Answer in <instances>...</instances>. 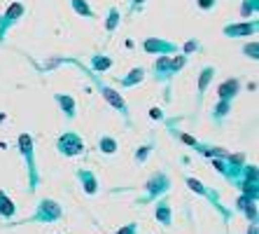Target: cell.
I'll return each instance as SVG.
<instances>
[{"label": "cell", "instance_id": "cell-29", "mask_svg": "<svg viewBox=\"0 0 259 234\" xmlns=\"http://www.w3.org/2000/svg\"><path fill=\"white\" fill-rule=\"evenodd\" d=\"M180 54H185V56H192V54H196V52H201L203 49V45H201V40H196V38H192V40H187L185 45H180Z\"/></svg>", "mask_w": 259, "mask_h": 234}, {"label": "cell", "instance_id": "cell-4", "mask_svg": "<svg viewBox=\"0 0 259 234\" xmlns=\"http://www.w3.org/2000/svg\"><path fill=\"white\" fill-rule=\"evenodd\" d=\"M185 185L192 190L194 194H199V197H203L208 204H212V209L222 216V220H224V225H229V220H231V213L227 206L220 202V190H215V187H210V185H205L203 180H199V178H194V176H185Z\"/></svg>", "mask_w": 259, "mask_h": 234}, {"label": "cell", "instance_id": "cell-19", "mask_svg": "<svg viewBox=\"0 0 259 234\" xmlns=\"http://www.w3.org/2000/svg\"><path fill=\"white\" fill-rule=\"evenodd\" d=\"M115 66V59L110 54H103V52H96V54L89 56V68L94 73H98V75H103V73H108L110 68Z\"/></svg>", "mask_w": 259, "mask_h": 234}, {"label": "cell", "instance_id": "cell-11", "mask_svg": "<svg viewBox=\"0 0 259 234\" xmlns=\"http://www.w3.org/2000/svg\"><path fill=\"white\" fill-rule=\"evenodd\" d=\"M215 75H217L215 66H203L199 71V80H196V108L203 106V98H205V94H208V89H210Z\"/></svg>", "mask_w": 259, "mask_h": 234}, {"label": "cell", "instance_id": "cell-30", "mask_svg": "<svg viewBox=\"0 0 259 234\" xmlns=\"http://www.w3.org/2000/svg\"><path fill=\"white\" fill-rule=\"evenodd\" d=\"M241 54L247 56V59H252V61H259V42L252 40V42H245L241 47Z\"/></svg>", "mask_w": 259, "mask_h": 234}, {"label": "cell", "instance_id": "cell-15", "mask_svg": "<svg viewBox=\"0 0 259 234\" xmlns=\"http://www.w3.org/2000/svg\"><path fill=\"white\" fill-rule=\"evenodd\" d=\"M182 117H175V120H163V124H166V131H168V136L170 138H175L178 143H182V145H187V148H196V143H199V138L196 136H192V133H187V131H180L178 126H173L175 122H180Z\"/></svg>", "mask_w": 259, "mask_h": 234}, {"label": "cell", "instance_id": "cell-37", "mask_svg": "<svg viewBox=\"0 0 259 234\" xmlns=\"http://www.w3.org/2000/svg\"><path fill=\"white\" fill-rule=\"evenodd\" d=\"M245 234H259L257 222H247V232H245Z\"/></svg>", "mask_w": 259, "mask_h": 234}, {"label": "cell", "instance_id": "cell-34", "mask_svg": "<svg viewBox=\"0 0 259 234\" xmlns=\"http://www.w3.org/2000/svg\"><path fill=\"white\" fill-rule=\"evenodd\" d=\"M196 7H199L201 12H212L217 7V0H196Z\"/></svg>", "mask_w": 259, "mask_h": 234}, {"label": "cell", "instance_id": "cell-12", "mask_svg": "<svg viewBox=\"0 0 259 234\" xmlns=\"http://www.w3.org/2000/svg\"><path fill=\"white\" fill-rule=\"evenodd\" d=\"M150 75L157 84H170L173 73H170V56H157L150 66Z\"/></svg>", "mask_w": 259, "mask_h": 234}, {"label": "cell", "instance_id": "cell-33", "mask_svg": "<svg viewBox=\"0 0 259 234\" xmlns=\"http://www.w3.org/2000/svg\"><path fill=\"white\" fill-rule=\"evenodd\" d=\"M252 202H254V199H250L247 194L241 192L238 197H236V211H241V213H243V211L247 209V204H252Z\"/></svg>", "mask_w": 259, "mask_h": 234}, {"label": "cell", "instance_id": "cell-25", "mask_svg": "<svg viewBox=\"0 0 259 234\" xmlns=\"http://www.w3.org/2000/svg\"><path fill=\"white\" fill-rule=\"evenodd\" d=\"M14 213H17V206H14L12 197L5 190H0V218L10 220V218H14Z\"/></svg>", "mask_w": 259, "mask_h": 234}, {"label": "cell", "instance_id": "cell-6", "mask_svg": "<svg viewBox=\"0 0 259 234\" xmlns=\"http://www.w3.org/2000/svg\"><path fill=\"white\" fill-rule=\"evenodd\" d=\"M24 17H26V5H24V3H19V0L10 3L5 12H0V45L5 42V36H7V33H10V30H12L14 26H17Z\"/></svg>", "mask_w": 259, "mask_h": 234}, {"label": "cell", "instance_id": "cell-14", "mask_svg": "<svg viewBox=\"0 0 259 234\" xmlns=\"http://www.w3.org/2000/svg\"><path fill=\"white\" fill-rule=\"evenodd\" d=\"M54 103L59 106V110L63 113V117H66L68 122H72L75 117H77V101H75V96H72V94L56 91V94H54Z\"/></svg>", "mask_w": 259, "mask_h": 234}, {"label": "cell", "instance_id": "cell-22", "mask_svg": "<svg viewBox=\"0 0 259 234\" xmlns=\"http://www.w3.org/2000/svg\"><path fill=\"white\" fill-rule=\"evenodd\" d=\"M96 148L101 155H117V152H119V141H117L115 136H110V133H101Z\"/></svg>", "mask_w": 259, "mask_h": 234}, {"label": "cell", "instance_id": "cell-36", "mask_svg": "<svg viewBox=\"0 0 259 234\" xmlns=\"http://www.w3.org/2000/svg\"><path fill=\"white\" fill-rule=\"evenodd\" d=\"M150 117H152V120H157V122H163V120H166V115H163L161 108H150Z\"/></svg>", "mask_w": 259, "mask_h": 234}, {"label": "cell", "instance_id": "cell-31", "mask_svg": "<svg viewBox=\"0 0 259 234\" xmlns=\"http://www.w3.org/2000/svg\"><path fill=\"white\" fill-rule=\"evenodd\" d=\"M243 216L247 218V222H257V216H259V211H257V202H252V204H247V209L243 211Z\"/></svg>", "mask_w": 259, "mask_h": 234}, {"label": "cell", "instance_id": "cell-1", "mask_svg": "<svg viewBox=\"0 0 259 234\" xmlns=\"http://www.w3.org/2000/svg\"><path fill=\"white\" fill-rule=\"evenodd\" d=\"M59 63H70V66H77L79 71L84 73L87 78L91 80V84L96 87V91L103 96V101L108 103L112 110H117V113L121 115V120H124V126L126 129H131L133 126V120H131V110H128V106H126V98L119 94V89H115V87H110L105 80H101V75L98 73H94L89 66H84L82 61H77V59H72V56H68V59H59Z\"/></svg>", "mask_w": 259, "mask_h": 234}, {"label": "cell", "instance_id": "cell-20", "mask_svg": "<svg viewBox=\"0 0 259 234\" xmlns=\"http://www.w3.org/2000/svg\"><path fill=\"white\" fill-rule=\"evenodd\" d=\"M194 152H199V155L205 157V159H224V157L229 155V150H224V148H220V145L203 143V141H199V143H196Z\"/></svg>", "mask_w": 259, "mask_h": 234}, {"label": "cell", "instance_id": "cell-28", "mask_svg": "<svg viewBox=\"0 0 259 234\" xmlns=\"http://www.w3.org/2000/svg\"><path fill=\"white\" fill-rule=\"evenodd\" d=\"M187 63H189V56L180 54V52L170 56V73H173V78H175V75H180V73L187 68Z\"/></svg>", "mask_w": 259, "mask_h": 234}, {"label": "cell", "instance_id": "cell-27", "mask_svg": "<svg viewBox=\"0 0 259 234\" xmlns=\"http://www.w3.org/2000/svg\"><path fill=\"white\" fill-rule=\"evenodd\" d=\"M259 12V0H243L241 7H238V14L243 19H254Z\"/></svg>", "mask_w": 259, "mask_h": 234}, {"label": "cell", "instance_id": "cell-16", "mask_svg": "<svg viewBox=\"0 0 259 234\" xmlns=\"http://www.w3.org/2000/svg\"><path fill=\"white\" fill-rule=\"evenodd\" d=\"M243 89V82L238 78H229L224 80V82L217 84V98H222V101H234Z\"/></svg>", "mask_w": 259, "mask_h": 234}, {"label": "cell", "instance_id": "cell-21", "mask_svg": "<svg viewBox=\"0 0 259 234\" xmlns=\"http://www.w3.org/2000/svg\"><path fill=\"white\" fill-rule=\"evenodd\" d=\"M121 10L117 5H110L108 7V12H105V21H103V24H105V33H108V38L112 36V33H115L117 28H119V24H121Z\"/></svg>", "mask_w": 259, "mask_h": 234}, {"label": "cell", "instance_id": "cell-35", "mask_svg": "<svg viewBox=\"0 0 259 234\" xmlns=\"http://www.w3.org/2000/svg\"><path fill=\"white\" fill-rule=\"evenodd\" d=\"M140 232V225L138 222H128V225H124V227H119L115 234H138Z\"/></svg>", "mask_w": 259, "mask_h": 234}, {"label": "cell", "instance_id": "cell-26", "mask_svg": "<svg viewBox=\"0 0 259 234\" xmlns=\"http://www.w3.org/2000/svg\"><path fill=\"white\" fill-rule=\"evenodd\" d=\"M208 164H210V166L215 169L217 174L222 176L227 183H231V180H234V174H231V166L227 164V159H208Z\"/></svg>", "mask_w": 259, "mask_h": 234}, {"label": "cell", "instance_id": "cell-5", "mask_svg": "<svg viewBox=\"0 0 259 234\" xmlns=\"http://www.w3.org/2000/svg\"><path fill=\"white\" fill-rule=\"evenodd\" d=\"M170 187H173V180H170L168 171H154V174L150 176V178L145 180V187H143V197L138 199L140 206H147L152 204V202H157L159 197H163V194L170 192Z\"/></svg>", "mask_w": 259, "mask_h": 234}, {"label": "cell", "instance_id": "cell-13", "mask_svg": "<svg viewBox=\"0 0 259 234\" xmlns=\"http://www.w3.org/2000/svg\"><path fill=\"white\" fill-rule=\"evenodd\" d=\"M154 220L161 225V227H173V206H170L168 194H163L154 202Z\"/></svg>", "mask_w": 259, "mask_h": 234}, {"label": "cell", "instance_id": "cell-8", "mask_svg": "<svg viewBox=\"0 0 259 234\" xmlns=\"http://www.w3.org/2000/svg\"><path fill=\"white\" fill-rule=\"evenodd\" d=\"M140 47H143L145 54H152V56H173L178 54V45L173 40H166V38H145L140 42Z\"/></svg>", "mask_w": 259, "mask_h": 234}, {"label": "cell", "instance_id": "cell-23", "mask_svg": "<svg viewBox=\"0 0 259 234\" xmlns=\"http://www.w3.org/2000/svg\"><path fill=\"white\" fill-rule=\"evenodd\" d=\"M154 150H157V143H152V141L138 145V148H136V152H133V162L138 164V166H143V164L147 162L152 155H154Z\"/></svg>", "mask_w": 259, "mask_h": 234}, {"label": "cell", "instance_id": "cell-10", "mask_svg": "<svg viewBox=\"0 0 259 234\" xmlns=\"http://www.w3.org/2000/svg\"><path fill=\"white\" fill-rule=\"evenodd\" d=\"M75 178H77L79 187H82V192L89 194V197H96L98 192H101V180H98V176L91 171V169H77L75 171Z\"/></svg>", "mask_w": 259, "mask_h": 234}, {"label": "cell", "instance_id": "cell-32", "mask_svg": "<svg viewBox=\"0 0 259 234\" xmlns=\"http://www.w3.org/2000/svg\"><path fill=\"white\" fill-rule=\"evenodd\" d=\"M145 3H147V0H128V14H140L145 10Z\"/></svg>", "mask_w": 259, "mask_h": 234}, {"label": "cell", "instance_id": "cell-7", "mask_svg": "<svg viewBox=\"0 0 259 234\" xmlns=\"http://www.w3.org/2000/svg\"><path fill=\"white\" fill-rule=\"evenodd\" d=\"M84 138L79 136L77 131H63L56 138V152L63 157H79L84 152Z\"/></svg>", "mask_w": 259, "mask_h": 234}, {"label": "cell", "instance_id": "cell-17", "mask_svg": "<svg viewBox=\"0 0 259 234\" xmlns=\"http://www.w3.org/2000/svg\"><path fill=\"white\" fill-rule=\"evenodd\" d=\"M145 78H147V68L145 66H133L124 78L117 80V84H119V89H133V87H138Z\"/></svg>", "mask_w": 259, "mask_h": 234}, {"label": "cell", "instance_id": "cell-24", "mask_svg": "<svg viewBox=\"0 0 259 234\" xmlns=\"http://www.w3.org/2000/svg\"><path fill=\"white\" fill-rule=\"evenodd\" d=\"M72 12L82 19H98V14L94 12V7L89 5V0H70Z\"/></svg>", "mask_w": 259, "mask_h": 234}, {"label": "cell", "instance_id": "cell-9", "mask_svg": "<svg viewBox=\"0 0 259 234\" xmlns=\"http://www.w3.org/2000/svg\"><path fill=\"white\" fill-rule=\"evenodd\" d=\"M259 30V19H243V21H234V24H227L222 28V36L224 38H252L257 36Z\"/></svg>", "mask_w": 259, "mask_h": 234}, {"label": "cell", "instance_id": "cell-18", "mask_svg": "<svg viewBox=\"0 0 259 234\" xmlns=\"http://www.w3.org/2000/svg\"><path fill=\"white\" fill-rule=\"evenodd\" d=\"M234 101H222V98H217V103L212 106V110H210V120L215 122V126H222L224 122L231 117V106Z\"/></svg>", "mask_w": 259, "mask_h": 234}, {"label": "cell", "instance_id": "cell-2", "mask_svg": "<svg viewBox=\"0 0 259 234\" xmlns=\"http://www.w3.org/2000/svg\"><path fill=\"white\" fill-rule=\"evenodd\" d=\"M66 218V209L52 197H42L37 199L35 211L30 213L26 220H19V222H10L7 220L3 227H19V225H54V222L63 220Z\"/></svg>", "mask_w": 259, "mask_h": 234}, {"label": "cell", "instance_id": "cell-3", "mask_svg": "<svg viewBox=\"0 0 259 234\" xmlns=\"http://www.w3.org/2000/svg\"><path fill=\"white\" fill-rule=\"evenodd\" d=\"M17 150L24 159V166H26V180H28V192L35 194L42 185V174H40V169H37V162H35V141L30 136L28 131L19 133L17 138Z\"/></svg>", "mask_w": 259, "mask_h": 234}]
</instances>
